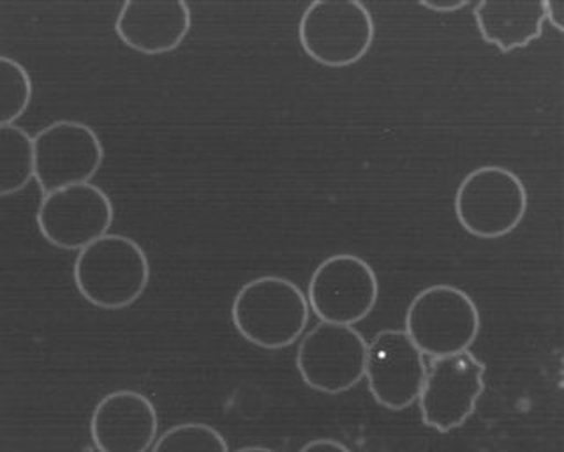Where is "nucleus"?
<instances>
[{
  "label": "nucleus",
  "instance_id": "5",
  "mask_svg": "<svg viewBox=\"0 0 564 452\" xmlns=\"http://www.w3.org/2000/svg\"><path fill=\"white\" fill-rule=\"evenodd\" d=\"M376 25L358 0H316L299 23L300 46L314 63L343 69L360 63L375 43Z\"/></svg>",
  "mask_w": 564,
  "mask_h": 452
},
{
  "label": "nucleus",
  "instance_id": "17",
  "mask_svg": "<svg viewBox=\"0 0 564 452\" xmlns=\"http://www.w3.org/2000/svg\"><path fill=\"white\" fill-rule=\"evenodd\" d=\"M152 452H229L225 437L203 422H184L164 431Z\"/></svg>",
  "mask_w": 564,
  "mask_h": 452
},
{
  "label": "nucleus",
  "instance_id": "12",
  "mask_svg": "<svg viewBox=\"0 0 564 452\" xmlns=\"http://www.w3.org/2000/svg\"><path fill=\"white\" fill-rule=\"evenodd\" d=\"M159 416L145 395L113 390L96 405L90 437L99 452H147L158 439Z\"/></svg>",
  "mask_w": 564,
  "mask_h": 452
},
{
  "label": "nucleus",
  "instance_id": "15",
  "mask_svg": "<svg viewBox=\"0 0 564 452\" xmlns=\"http://www.w3.org/2000/svg\"><path fill=\"white\" fill-rule=\"evenodd\" d=\"M34 179V143L17 125L0 126V196L25 190Z\"/></svg>",
  "mask_w": 564,
  "mask_h": 452
},
{
  "label": "nucleus",
  "instance_id": "13",
  "mask_svg": "<svg viewBox=\"0 0 564 452\" xmlns=\"http://www.w3.org/2000/svg\"><path fill=\"white\" fill-rule=\"evenodd\" d=\"M191 28L193 14L184 0H129L115 20V32L123 45L143 55L172 54L189 36Z\"/></svg>",
  "mask_w": 564,
  "mask_h": 452
},
{
  "label": "nucleus",
  "instance_id": "10",
  "mask_svg": "<svg viewBox=\"0 0 564 452\" xmlns=\"http://www.w3.org/2000/svg\"><path fill=\"white\" fill-rule=\"evenodd\" d=\"M35 222L48 245L82 251L110 232L113 204L101 187L76 184L43 195Z\"/></svg>",
  "mask_w": 564,
  "mask_h": 452
},
{
  "label": "nucleus",
  "instance_id": "20",
  "mask_svg": "<svg viewBox=\"0 0 564 452\" xmlns=\"http://www.w3.org/2000/svg\"><path fill=\"white\" fill-rule=\"evenodd\" d=\"M563 10L564 2H549L546 0V20H551L552 28L557 32H563Z\"/></svg>",
  "mask_w": 564,
  "mask_h": 452
},
{
  "label": "nucleus",
  "instance_id": "9",
  "mask_svg": "<svg viewBox=\"0 0 564 452\" xmlns=\"http://www.w3.org/2000/svg\"><path fill=\"white\" fill-rule=\"evenodd\" d=\"M487 366L471 352L432 359L419 396L423 424L449 433L466 424L485 390Z\"/></svg>",
  "mask_w": 564,
  "mask_h": 452
},
{
  "label": "nucleus",
  "instance_id": "14",
  "mask_svg": "<svg viewBox=\"0 0 564 452\" xmlns=\"http://www.w3.org/2000/svg\"><path fill=\"white\" fill-rule=\"evenodd\" d=\"M476 28L487 45L501 54L528 49L543 34L546 0L543 2H490L481 0L473 11Z\"/></svg>",
  "mask_w": 564,
  "mask_h": 452
},
{
  "label": "nucleus",
  "instance_id": "2",
  "mask_svg": "<svg viewBox=\"0 0 564 452\" xmlns=\"http://www.w3.org/2000/svg\"><path fill=\"white\" fill-rule=\"evenodd\" d=\"M73 278L79 295L93 306L123 310L132 306L149 287V257L131 237L106 234L78 251Z\"/></svg>",
  "mask_w": 564,
  "mask_h": 452
},
{
  "label": "nucleus",
  "instance_id": "7",
  "mask_svg": "<svg viewBox=\"0 0 564 452\" xmlns=\"http://www.w3.org/2000/svg\"><path fill=\"white\" fill-rule=\"evenodd\" d=\"M367 346L366 337L351 325L322 322L302 337L296 369L311 389L343 395L366 377Z\"/></svg>",
  "mask_w": 564,
  "mask_h": 452
},
{
  "label": "nucleus",
  "instance_id": "6",
  "mask_svg": "<svg viewBox=\"0 0 564 452\" xmlns=\"http://www.w3.org/2000/svg\"><path fill=\"white\" fill-rule=\"evenodd\" d=\"M378 298V275L358 255L325 258L308 281V308L326 324L352 327L375 311Z\"/></svg>",
  "mask_w": 564,
  "mask_h": 452
},
{
  "label": "nucleus",
  "instance_id": "21",
  "mask_svg": "<svg viewBox=\"0 0 564 452\" xmlns=\"http://www.w3.org/2000/svg\"><path fill=\"white\" fill-rule=\"evenodd\" d=\"M235 452H275V451H272V449H269V448H256V445H251V448L238 449V451H235Z\"/></svg>",
  "mask_w": 564,
  "mask_h": 452
},
{
  "label": "nucleus",
  "instance_id": "1",
  "mask_svg": "<svg viewBox=\"0 0 564 452\" xmlns=\"http://www.w3.org/2000/svg\"><path fill=\"white\" fill-rule=\"evenodd\" d=\"M311 316L307 295L282 276H260L238 290L231 320L247 343L263 351L295 345Z\"/></svg>",
  "mask_w": 564,
  "mask_h": 452
},
{
  "label": "nucleus",
  "instance_id": "18",
  "mask_svg": "<svg viewBox=\"0 0 564 452\" xmlns=\"http://www.w3.org/2000/svg\"><path fill=\"white\" fill-rule=\"evenodd\" d=\"M299 452H351L343 442L334 439H316L305 443Z\"/></svg>",
  "mask_w": 564,
  "mask_h": 452
},
{
  "label": "nucleus",
  "instance_id": "16",
  "mask_svg": "<svg viewBox=\"0 0 564 452\" xmlns=\"http://www.w3.org/2000/svg\"><path fill=\"white\" fill-rule=\"evenodd\" d=\"M34 87L22 64L0 55V126L14 125L31 107Z\"/></svg>",
  "mask_w": 564,
  "mask_h": 452
},
{
  "label": "nucleus",
  "instance_id": "3",
  "mask_svg": "<svg viewBox=\"0 0 564 452\" xmlns=\"http://www.w3.org/2000/svg\"><path fill=\"white\" fill-rule=\"evenodd\" d=\"M458 225L476 239L507 237L519 228L528 214L529 196L516 172L485 164L467 173L455 191Z\"/></svg>",
  "mask_w": 564,
  "mask_h": 452
},
{
  "label": "nucleus",
  "instance_id": "8",
  "mask_svg": "<svg viewBox=\"0 0 564 452\" xmlns=\"http://www.w3.org/2000/svg\"><path fill=\"white\" fill-rule=\"evenodd\" d=\"M34 179L43 195L62 187L87 184L105 161V147L90 126L55 120L32 137Z\"/></svg>",
  "mask_w": 564,
  "mask_h": 452
},
{
  "label": "nucleus",
  "instance_id": "4",
  "mask_svg": "<svg viewBox=\"0 0 564 452\" xmlns=\"http://www.w3.org/2000/svg\"><path fill=\"white\" fill-rule=\"evenodd\" d=\"M481 316L469 293L452 284H432L414 295L405 311L404 333L431 359L471 348Z\"/></svg>",
  "mask_w": 564,
  "mask_h": 452
},
{
  "label": "nucleus",
  "instance_id": "19",
  "mask_svg": "<svg viewBox=\"0 0 564 452\" xmlns=\"http://www.w3.org/2000/svg\"><path fill=\"white\" fill-rule=\"evenodd\" d=\"M423 10L432 11V13H455V11L464 10L469 6L467 0L463 2H420Z\"/></svg>",
  "mask_w": 564,
  "mask_h": 452
},
{
  "label": "nucleus",
  "instance_id": "11",
  "mask_svg": "<svg viewBox=\"0 0 564 452\" xmlns=\"http://www.w3.org/2000/svg\"><path fill=\"white\" fill-rule=\"evenodd\" d=\"M366 377L376 403L402 412L419 401L427 364L404 331L384 329L367 346Z\"/></svg>",
  "mask_w": 564,
  "mask_h": 452
}]
</instances>
